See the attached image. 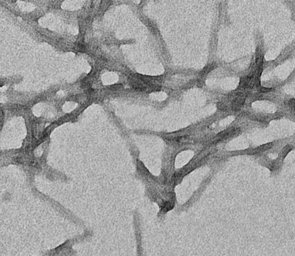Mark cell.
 Listing matches in <instances>:
<instances>
[{"instance_id":"1","label":"cell","mask_w":295,"mask_h":256,"mask_svg":"<svg viewBox=\"0 0 295 256\" xmlns=\"http://www.w3.org/2000/svg\"><path fill=\"white\" fill-rule=\"evenodd\" d=\"M245 102V99L242 95H239L236 99H235L232 102V108L234 110H239L243 106Z\"/></svg>"},{"instance_id":"2","label":"cell","mask_w":295,"mask_h":256,"mask_svg":"<svg viewBox=\"0 0 295 256\" xmlns=\"http://www.w3.org/2000/svg\"><path fill=\"white\" fill-rule=\"evenodd\" d=\"M272 146H273L272 143H267V144H265L263 145H261V146L253 149L252 150H251L250 152V154H255L259 153H261V152H265L266 150L270 149Z\"/></svg>"},{"instance_id":"3","label":"cell","mask_w":295,"mask_h":256,"mask_svg":"<svg viewBox=\"0 0 295 256\" xmlns=\"http://www.w3.org/2000/svg\"><path fill=\"white\" fill-rule=\"evenodd\" d=\"M291 150H292V147L290 145L286 146L285 148H284V149L281 152V153L279 155L278 158L280 160H283V159L285 158V157L287 156V155L289 153V152L291 151Z\"/></svg>"},{"instance_id":"4","label":"cell","mask_w":295,"mask_h":256,"mask_svg":"<svg viewBox=\"0 0 295 256\" xmlns=\"http://www.w3.org/2000/svg\"><path fill=\"white\" fill-rule=\"evenodd\" d=\"M289 106L291 110L295 111V99H291L289 102Z\"/></svg>"},{"instance_id":"5","label":"cell","mask_w":295,"mask_h":256,"mask_svg":"<svg viewBox=\"0 0 295 256\" xmlns=\"http://www.w3.org/2000/svg\"><path fill=\"white\" fill-rule=\"evenodd\" d=\"M272 90V89H269V88H265V87H261L259 91L260 92H263V93H265V92H269Z\"/></svg>"}]
</instances>
